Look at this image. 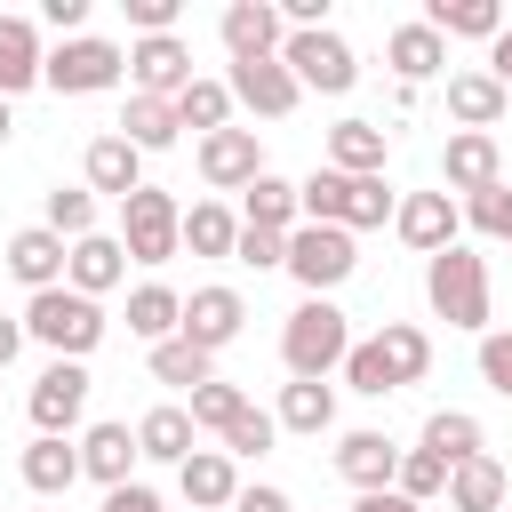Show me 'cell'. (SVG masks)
I'll return each mask as SVG.
<instances>
[{"label":"cell","mask_w":512,"mask_h":512,"mask_svg":"<svg viewBox=\"0 0 512 512\" xmlns=\"http://www.w3.org/2000/svg\"><path fill=\"white\" fill-rule=\"evenodd\" d=\"M344 384H352V392H368V400L400 392V384H392V368H384V352H376V336H368V344H352V360H344Z\"/></svg>","instance_id":"obj_43"},{"label":"cell","mask_w":512,"mask_h":512,"mask_svg":"<svg viewBox=\"0 0 512 512\" xmlns=\"http://www.w3.org/2000/svg\"><path fill=\"white\" fill-rule=\"evenodd\" d=\"M456 224H464V208H456L448 192H408V200H400V216H392V232H400L416 256L456 248Z\"/></svg>","instance_id":"obj_15"},{"label":"cell","mask_w":512,"mask_h":512,"mask_svg":"<svg viewBox=\"0 0 512 512\" xmlns=\"http://www.w3.org/2000/svg\"><path fill=\"white\" fill-rule=\"evenodd\" d=\"M280 432H304V440H320L328 424H336V384H280Z\"/></svg>","instance_id":"obj_34"},{"label":"cell","mask_w":512,"mask_h":512,"mask_svg":"<svg viewBox=\"0 0 512 512\" xmlns=\"http://www.w3.org/2000/svg\"><path fill=\"white\" fill-rule=\"evenodd\" d=\"M232 264H248V272H288V232H256V224H240V248H232Z\"/></svg>","instance_id":"obj_45"},{"label":"cell","mask_w":512,"mask_h":512,"mask_svg":"<svg viewBox=\"0 0 512 512\" xmlns=\"http://www.w3.org/2000/svg\"><path fill=\"white\" fill-rule=\"evenodd\" d=\"M416 448H424V456H440V464L456 472V464L488 456V432H480V416H472V408H432V416H424V440H416Z\"/></svg>","instance_id":"obj_26"},{"label":"cell","mask_w":512,"mask_h":512,"mask_svg":"<svg viewBox=\"0 0 512 512\" xmlns=\"http://www.w3.org/2000/svg\"><path fill=\"white\" fill-rule=\"evenodd\" d=\"M232 512H296V504H288L280 488H264V480H256V488H240V504H232Z\"/></svg>","instance_id":"obj_50"},{"label":"cell","mask_w":512,"mask_h":512,"mask_svg":"<svg viewBox=\"0 0 512 512\" xmlns=\"http://www.w3.org/2000/svg\"><path fill=\"white\" fill-rule=\"evenodd\" d=\"M184 328V296L168 288V280H144L136 296H128V336H144V344H168Z\"/></svg>","instance_id":"obj_31"},{"label":"cell","mask_w":512,"mask_h":512,"mask_svg":"<svg viewBox=\"0 0 512 512\" xmlns=\"http://www.w3.org/2000/svg\"><path fill=\"white\" fill-rule=\"evenodd\" d=\"M488 72H496V80H504V88H512V24H504V32H496V40H488Z\"/></svg>","instance_id":"obj_52"},{"label":"cell","mask_w":512,"mask_h":512,"mask_svg":"<svg viewBox=\"0 0 512 512\" xmlns=\"http://www.w3.org/2000/svg\"><path fill=\"white\" fill-rule=\"evenodd\" d=\"M424 24H432L440 40H496V32H504V0H432Z\"/></svg>","instance_id":"obj_29"},{"label":"cell","mask_w":512,"mask_h":512,"mask_svg":"<svg viewBox=\"0 0 512 512\" xmlns=\"http://www.w3.org/2000/svg\"><path fill=\"white\" fill-rule=\"evenodd\" d=\"M280 360H288L296 384H328V376L352 360V320H344L328 296H304V304L288 312V328H280Z\"/></svg>","instance_id":"obj_1"},{"label":"cell","mask_w":512,"mask_h":512,"mask_svg":"<svg viewBox=\"0 0 512 512\" xmlns=\"http://www.w3.org/2000/svg\"><path fill=\"white\" fill-rule=\"evenodd\" d=\"M40 512H48V504H40Z\"/></svg>","instance_id":"obj_55"},{"label":"cell","mask_w":512,"mask_h":512,"mask_svg":"<svg viewBox=\"0 0 512 512\" xmlns=\"http://www.w3.org/2000/svg\"><path fill=\"white\" fill-rule=\"evenodd\" d=\"M120 72H128V48H112L96 32L48 48V88L56 96H104V88H120Z\"/></svg>","instance_id":"obj_6"},{"label":"cell","mask_w":512,"mask_h":512,"mask_svg":"<svg viewBox=\"0 0 512 512\" xmlns=\"http://www.w3.org/2000/svg\"><path fill=\"white\" fill-rule=\"evenodd\" d=\"M48 80V48H40V24L32 16H0V96L16 104L24 88Z\"/></svg>","instance_id":"obj_18"},{"label":"cell","mask_w":512,"mask_h":512,"mask_svg":"<svg viewBox=\"0 0 512 512\" xmlns=\"http://www.w3.org/2000/svg\"><path fill=\"white\" fill-rule=\"evenodd\" d=\"M120 248H128V264H168V256L184 248V208H176V192H160V184L128 192V200H120Z\"/></svg>","instance_id":"obj_4"},{"label":"cell","mask_w":512,"mask_h":512,"mask_svg":"<svg viewBox=\"0 0 512 512\" xmlns=\"http://www.w3.org/2000/svg\"><path fill=\"white\" fill-rule=\"evenodd\" d=\"M424 304L448 320V328H472V336H488V256H472L464 240L456 248H440V256H424Z\"/></svg>","instance_id":"obj_2"},{"label":"cell","mask_w":512,"mask_h":512,"mask_svg":"<svg viewBox=\"0 0 512 512\" xmlns=\"http://www.w3.org/2000/svg\"><path fill=\"white\" fill-rule=\"evenodd\" d=\"M176 488H184V504H200V512H224V504H240V472H232V456H224V448H200V456H184V464H176Z\"/></svg>","instance_id":"obj_28"},{"label":"cell","mask_w":512,"mask_h":512,"mask_svg":"<svg viewBox=\"0 0 512 512\" xmlns=\"http://www.w3.org/2000/svg\"><path fill=\"white\" fill-rule=\"evenodd\" d=\"M240 200H248V208H240V224H256V232H296V224H304L296 184H288V176H272V168H264V176L240 192Z\"/></svg>","instance_id":"obj_30"},{"label":"cell","mask_w":512,"mask_h":512,"mask_svg":"<svg viewBox=\"0 0 512 512\" xmlns=\"http://www.w3.org/2000/svg\"><path fill=\"white\" fill-rule=\"evenodd\" d=\"M384 152H392L384 120H336L328 128V168L336 176H384Z\"/></svg>","instance_id":"obj_21"},{"label":"cell","mask_w":512,"mask_h":512,"mask_svg":"<svg viewBox=\"0 0 512 512\" xmlns=\"http://www.w3.org/2000/svg\"><path fill=\"white\" fill-rule=\"evenodd\" d=\"M504 104H512V88H504L496 72H448V120H456V128L488 136V128L504 120Z\"/></svg>","instance_id":"obj_20"},{"label":"cell","mask_w":512,"mask_h":512,"mask_svg":"<svg viewBox=\"0 0 512 512\" xmlns=\"http://www.w3.org/2000/svg\"><path fill=\"white\" fill-rule=\"evenodd\" d=\"M256 176H264L256 128H216V136H200V184H208V192H248Z\"/></svg>","instance_id":"obj_10"},{"label":"cell","mask_w":512,"mask_h":512,"mask_svg":"<svg viewBox=\"0 0 512 512\" xmlns=\"http://www.w3.org/2000/svg\"><path fill=\"white\" fill-rule=\"evenodd\" d=\"M440 184L448 192H488V184H504V152H496V136H472V128H456L448 136V152H440Z\"/></svg>","instance_id":"obj_17"},{"label":"cell","mask_w":512,"mask_h":512,"mask_svg":"<svg viewBox=\"0 0 512 512\" xmlns=\"http://www.w3.org/2000/svg\"><path fill=\"white\" fill-rule=\"evenodd\" d=\"M216 32H224L232 64H256V56H280V48H288V24H280L272 0H232V8L216 16Z\"/></svg>","instance_id":"obj_11"},{"label":"cell","mask_w":512,"mask_h":512,"mask_svg":"<svg viewBox=\"0 0 512 512\" xmlns=\"http://www.w3.org/2000/svg\"><path fill=\"white\" fill-rule=\"evenodd\" d=\"M176 120H184V128H200V136L232 128V80H192V88L176 96Z\"/></svg>","instance_id":"obj_38"},{"label":"cell","mask_w":512,"mask_h":512,"mask_svg":"<svg viewBox=\"0 0 512 512\" xmlns=\"http://www.w3.org/2000/svg\"><path fill=\"white\" fill-rule=\"evenodd\" d=\"M40 24H48V32H64V40H80V32H88V0H48V8H40Z\"/></svg>","instance_id":"obj_48"},{"label":"cell","mask_w":512,"mask_h":512,"mask_svg":"<svg viewBox=\"0 0 512 512\" xmlns=\"http://www.w3.org/2000/svg\"><path fill=\"white\" fill-rule=\"evenodd\" d=\"M280 440V416H264V408H240L232 416V432H224V456H264Z\"/></svg>","instance_id":"obj_44"},{"label":"cell","mask_w":512,"mask_h":512,"mask_svg":"<svg viewBox=\"0 0 512 512\" xmlns=\"http://www.w3.org/2000/svg\"><path fill=\"white\" fill-rule=\"evenodd\" d=\"M128 8V24L152 40V32H176V0H120Z\"/></svg>","instance_id":"obj_47"},{"label":"cell","mask_w":512,"mask_h":512,"mask_svg":"<svg viewBox=\"0 0 512 512\" xmlns=\"http://www.w3.org/2000/svg\"><path fill=\"white\" fill-rule=\"evenodd\" d=\"M480 384H488L496 400H512V328H488V336H480Z\"/></svg>","instance_id":"obj_46"},{"label":"cell","mask_w":512,"mask_h":512,"mask_svg":"<svg viewBox=\"0 0 512 512\" xmlns=\"http://www.w3.org/2000/svg\"><path fill=\"white\" fill-rule=\"evenodd\" d=\"M408 504H432V496H448V464L440 456H424V448H400V480H392Z\"/></svg>","instance_id":"obj_41"},{"label":"cell","mask_w":512,"mask_h":512,"mask_svg":"<svg viewBox=\"0 0 512 512\" xmlns=\"http://www.w3.org/2000/svg\"><path fill=\"white\" fill-rule=\"evenodd\" d=\"M376 352H384V368H392L400 392L424 384V368H432V336H424L416 320H384V328H376Z\"/></svg>","instance_id":"obj_32"},{"label":"cell","mask_w":512,"mask_h":512,"mask_svg":"<svg viewBox=\"0 0 512 512\" xmlns=\"http://www.w3.org/2000/svg\"><path fill=\"white\" fill-rule=\"evenodd\" d=\"M504 488H512V480H504V464H496V456H472V464H456V472H448V512H496V504H504Z\"/></svg>","instance_id":"obj_35"},{"label":"cell","mask_w":512,"mask_h":512,"mask_svg":"<svg viewBox=\"0 0 512 512\" xmlns=\"http://www.w3.org/2000/svg\"><path fill=\"white\" fill-rule=\"evenodd\" d=\"M104 304L96 296H80V288H40L32 304H24V336L32 344H48L56 360H88L96 344H104Z\"/></svg>","instance_id":"obj_3"},{"label":"cell","mask_w":512,"mask_h":512,"mask_svg":"<svg viewBox=\"0 0 512 512\" xmlns=\"http://www.w3.org/2000/svg\"><path fill=\"white\" fill-rule=\"evenodd\" d=\"M80 168H88V192H112V200L144 192V152H136V144L120 136V128H112V136H96Z\"/></svg>","instance_id":"obj_24"},{"label":"cell","mask_w":512,"mask_h":512,"mask_svg":"<svg viewBox=\"0 0 512 512\" xmlns=\"http://www.w3.org/2000/svg\"><path fill=\"white\" fill-rule=\"evenodd\" d=\"M248 328V304H240V288H192L184 296V344H200V352H224L232 336Z\"/></svg>","instance_id":"obj_12"},{"label":"cell","mask_w":512,"mask_h":512,"mask_svg":"<svg viewBox=\"0 0 512 512\" xmlns=\"http://www.w3.org/2000/svg\"><path fill=\"white\" fill-rule=\"evenodd\" d=\"M184 408H192V424H200V432H232V416H240V408H248V392H240V384H224V376H216V384H200V392H192V400H184Z\"/></svg>","instance_id":"obj_40"},{"label":"cell","mask_w":512,"mask_h":512,"mask_svg":"<svg viewBox=\"0 0 512 512\" xmlns=\"http://www.w3.org/2000/svg\"><path fill=\"white\" fill-rule=\"evenodd\" d=\"M296 72L280 64V56H256V64H232V104H248L256 120H288L296 112Z\"/></svg>","instance_id":"obj_14"},{"label":"cell","mask_w":512,"mask_h":512,"mask_svg":"<svg viewBox=\"0 0 512 512\" xmlns=\"http://www.w3.org/2000/svg\"><path fill=\"white\" fill-rule=\"evenodd\" d=\"M104 512H168V504H160V488L128 480V488H112V496H104Z\"/></svg>","instance_id":"obj_49"},{"label":"cell","mask_w":512,"mask_h":512,"mask_svg":"<svg viewBox=\"0 0 512 512\" xmlns=\"http://www.w3.org/2000/svg\"><path fill=\"white\" fill-rule=\"evenodd\" d=\"M40 224H48L56 240H88V232H96V192H88V184H56Z\"/></svg>","instance_id":"obj_39"},{"label":"cell","mask_w":512,"mask_h":512,"mask_svg":"<svg viewBox=\"0 0 512 512\" xmlns=\"http://www.w3.org/2000/svg\"><path fill=\"white\" fill-rule=\"evenodd\" d=\"M16 472H24V488H32V496H64V488L80 480V440L32 432V448L16 456Z\"/></svg>","instance_id":"obj_27"},{"label":"cell","mask_w":512,"mask_h":512,"mask_svg":"<svg viewBox=\"0 0 512 512\" xmlns=\"http://www.w3.org/2000/svg\"><path fill=\"white\" fill-rule=\"evenodd\" d=\"M464 224H472L480 240H504V248H512V184L472 192V200H464Z\"/></svg>","instance_id":"obj_42"},{"label":"cell","mask_w":512,"mask_h":512,"mask_svg":"<svg viewBox=\"0 0 512 512\" xmlns=\"http://www.w3.org/2000/svg\"><path fill=\"white\" fill-rule=\"evenodd\" d=\"M184 248H192V256H232V248H240V216H232L224 200H192V208H184Z\"/></svg>","instance_id":"obj_36"},{"label":"cell","mask_w":512,"mask_h":512,"mask_svg":"<svg viewBox=\"0 0 512 512\" xmlns=\"http://www.w3.org/2000/svg\"><path fill=\"white\" fill-rule=\"evenodd\" d=\"M32 296L40 288H64V264H72V240H56L48 224H24V232H8V256H0Z\"/></svg>","instance_id":"obj_16"},{"label":"cell","mask_w":512,"mask_h":512,"mask_svg":"<svg viewBox=\"0 0 512 512\" xmlns=\"http://www.w3.org/2000/svg\"><path fill=\"white\" fill-rule=\"evenodd\" d=\"M120 280H128V248H120V232H88V240H72L64 288H80V296H112Z\"/></svg>","instance_id":"obj_19"},{"label":"cell","mask_w":512,"mask_h":512,"mask_svg":"<svg viewBox=\"0 0 512 512\" xmlns=\"http://www.w3.org/2000/svg\"><path fill=\"white\" fill-rule=\"evenodd\" d=\"M280 64L296 72V88H320V96H344L352 80H360V56H352V40L344 32H288V48H280Z\"/></svg>","instance_id":"obj_7"},{"label":"cell","mask_w":512,"mask_h":512,"mask_svg":"<svg viewBox=\"0 0 512 512\" xmlns=\"http://www.w3.org/2000/svg\"><path fill=\"white\" fill-rule=\"evenodd\" d=\"M152 384H176V392H200V384H216V352H200V344H184V336H168V344H152Z\"/></svg>","instance_id":"obj_37"},{"label":"cell","mask_w":512,"mask_h":512,"mask_svg":"<svg viewBox=\"0 0 512 512\" xmlns=\"http://www.w3.org/2000/svg\"><path fill=\"white\" fill-rule=\"evenodd\" d=\"M128 80H136V96H168V104H176L200 72H192V48H184L176 32H152V40L128 48Z\"/></svg>","instance_id":"obj_9"},{"label":"cell","mask_w":512,"mask_h":512,"mask_svg":"<svg viewBox=\"0 0 512 512\" xmlns=\"http://www.w3.org/2000/svg\"><path fill=\"white\" fill-rule=\"evenodd\" d=\"M8 128H16V112H8V96H0V144H8Z\"/></svg>","instance_id":"obj_54"},{"label":"cell","mask_w":512,"mask_h":512,"mask_svg":"<svg viewBox=\"0 0 512 512\" xmlns=\"http://www.w3.org/2000/svg\"><path fill=\"white\" fill-rule=\"evenodd\" d=\"M352 272H360V248H352L344 224H296V232H288V280H296L304 296H328V288H344Z\"/></svg>","instance_id":"obj_5"},{"label":"cell","mask_w":512,"mask_h":512,"mask_svg":"<svg viewBox=\"0 0 512 512\" xmlns=\"http://www.w3.org/2000/svg\"><path fill=\"white\" fill-rule=\"evenodd\" d=\"M336 472H344L360 496H376V488L400 480V448H392L384 432H344V440H336Z\"/></svg>","instance_id":"obj_22"},{"label":"cell","mask_w":512,"mask_h":512,"mask_svg":"<svg viewBox=\"0 0 512 512\" xmlns=\"http://www.w3.org/2000/svg\"><path fill=\"white\" fill-rule=\"evenodd\" d=\"M352 512H424V504H408L400 488H376V496H352Z\"/></svg>","instance_id":"obj_51"},{"label":"cell","mask_w":512,"mask_h":512,"mask_svg":"<svg viewBox=\"0 0 512 512\" xmlns=\"http://www.w3.org/2000/svg\"><path fill=\"white\" fill-rule=\"evenodd\" d=\"M384 64L400 72V88H424L440 64H448V40L416 16V24H392V40H384Z\"/></svg>","instance_id":"obj_23"},{"label":"cell","mask_w":512,"mask_h":512,"mask_svg":"<svg viewBox=\"0 0 512 512\" xmlns=\"http://www.w3.org/2000/svg\"><path fill=\"white\" fill-rule=\"evenodd\" d=\"M32 432H56V440H72V424H80V408H88V360H48L40 376H32Z\"/></svg>","instance_id":"obj_8"},{"label":"cell","mask_w":512,"mask_h":512,"mask_svg":"<svg viewBox=\"0 0 512 512\" xmlns=\"http://www.w3.org/2000/svg\"><path fill=\"white\" fill-rule=\"evenodd\" d=\"M136 448H144L152 464H184V456H200V424H192V408H176V400L144 408V424H136Z\"/></svg>","instance_id":"obj_25"},{"label":"cell","mask_w":512,"mask_h":512,"mask_svg":"<svg viewBox=\"0 0 512 512\" xmlns=\"http://www.w3.org/2000/svg\"><path fill=\"white\" fill-rule=\"evenodd\" d=\"M120 136H128L136 152H168V144L184 136V120H176V104H168V96H128V112H120Z\"/></svg>","instance_id":"obj_33"},{"label":"cell","mask_w":512,"mask_h":512,"mask_svg":"<svg viewBox=\"0 0 512 512\" xmlns=\"http://www.w3.org/2000/svg\"><path fill=\"white\" fill-rule=\"evenodd\" d=\"M136 464H144V448H136V432H128V424H112V416H104V424H88V432H80V480H96L104 496H112V488H128V472H136Z\"/></svg>","instance_id":"obj_13"},{"label":"cell","mask_w":512,"mask_h":512,"mask_svg":"<svg viewBox=\"0 0 512 512\" xmlns=\"http://www.w3.org/2000/svg\"><path fill=\"white\" fill-rule=\"evenodd\" d=\"M16 352H24V320H8V312H0V368H8Z\"/></svg>","instance_id":"obj_53"}]
</instances>
